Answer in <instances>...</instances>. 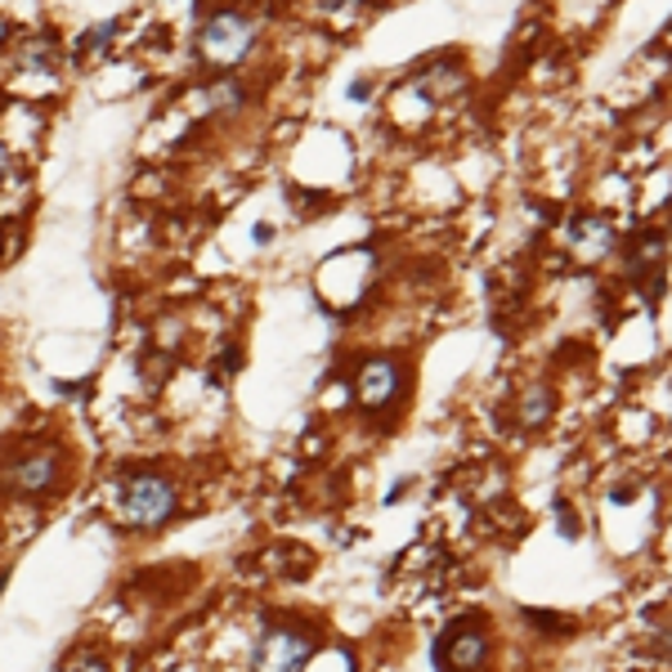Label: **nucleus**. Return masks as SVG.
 Returning a JSON list of instances; mask_svg holds the SVG:
<instances>
[{
  "label": "nucleus",
  "mask_w": 672,
  "mask_h": 672,
  "mask_svg": "<svg viewBox=\"0 0 672 672\" xmlns=\"http://www.w3.org/2000/svg\"><path fill=\"white\" fill-rule=\"evenodd\" d=\"M117 511L126 525L135 530H162L175 520L179 511V489L175 480L158 475V471H135L122 480V494H117Z\"/></svg>",
  "instance_id": "obj_1"
},
{
  "label": "nucleus",
  "mask_w": 672,
  "mask_h": 672,
  "mask_svg": "<svg viewBox=\"0 0 672 672\" xmlns=\"http://www.w3.org/2000/svg\"><path fill=\"white\" fill-rule=\"evenodd\" d=\"M256 36H260V23L251 14H238V10H220L202 23L198 32V50L207 63L215 67H238L251 50H256Z\"/></svg>",
  "instance_id": "obj_2"
},
{
  "label": "nucleus",
  "mask_w": 672,
  "mask_h": 672,
  "mask_svg": "<svg viewBox=\"0 0 672 672\" xmlns=\"http://www.w3.org/2000/svg\"><path fill=\"white\" fill-rule=\"evenodd\" d=\"M314 659V637L306 627H270L256 646V672H306V663Z\"/></svg>",
  "instance_id": "obj_3"
},
{
  "label": "nucleus",
  "mask_w": 672,
  "mask_h": 672,
  "mask_svg": "<svg viewBox=\"0 0 672 672\" xmlns=\"http://www.w3.org/2000/svg\"><path fill=\"white\" fill-rule=\"evenodd\" d=\"M59 480H63V453L59 448H27V453L14 458L10 471H5V484L14 494H27V498L50 494Z\"/></svg>",
  "instance_id": "obj_4"
},
{
  "label": "nucleus",
  "mask_w": 672,
  "mask_h": 672,
  "mask_svg": "<svg viewBox=\"0 0 672 672\" xmlns=\"http://www.w3.org/2000/svg\"><path fill=\"white\" fill-rule=\"evenodd\" d=\"M403 390V363L382 354V359H368L359 372H354V395L368 413H386V408L399 399Z\"/></svg>",
  "instance_id": "obj_5"
},
{
  "label": "nucleus",
  "mask_w": 672,
  "mask_h": 672,
  "mask_svg": "<svg viewBox=\"0 0 672 672\" xmlns=\"http://www.w3.org/2000/svg\"><path fill=\"white\" fill-rule=\"evenodd\" d=\"M484 655H489V637H484L480 627H458L444 646V668L475 672V668H484Z\"/></svg>",
  "instance_id": "obj_6"
},
{
  "label": "nucleus",
  "mask_w": 672,
  "mask_h": 672,
  "mask_svg": "<svg viewBox=\"0 0 672 672\" xmlns=\"http://www.w3.org/2000/svg\"><path fill=\"white\" fill-rule=\"evenodd\" d=\"M570 238H574V247H578L583 256H606V251L619 242V234L610 229V220H596V215H578V220L570 224Z\"/></svg>",
  "instance_id": "obj_7"
},
{
  "label": "nucleus",
  "mask_w": 672,
  "mask_h": 672,
  "mask_svg": "<svg viewBox=\"0 0 672 672\" xmlns=\"http://www.w3.org/2000/svg\"><path fill=\"white\" fill-rule=\"evenodd\" d=\"M551 408H556L551 386H547V382H534L525 395H520V403H515V422L525 426V431H538V426H547Z\"/></svg>",
  "instance_id": "obj_8"
},
{
  "label": "nucleus",
  "mask_w": 672,
  "mask_h": 672,
  "mask_svg": "<svg viewBox=\"0 0 672 672\" xmlns=\"http://www.w3.org/2000/svg\"><path fill=\"white\" fill-rule=\"evenodd\" d=\"M663 260V238L659 234H642L627 251V274H642V270H655Z\"/></svg>",
  "instance_id": "obj_9"
},
{
  "label": "nucleus",
  "mask_w": 672,
  "mask_h": 672,
  "mask_svg": "<svg viewBox=\"0 0 672 672\" xmlns=\"http://www.w3.org/2000/svg\"><path fill=\"white\" fill-rule=\"evenodd\" d=\"M242 103H247V82L220 77V82L211 86V108H215V112H238Z\"/></svg>",
  "instance_id": "obj_10"
},
{
  "label": "nucleus",
  "mask_w": 672,
  "mask_h": 672,
  "mask_svg": "<svg viewBox=\"0 0 672 672\" xmlns=\"http://www.w3.org/2000/svg\"><path fill=\"white\" fill-rule=\"evenodd\" d=\"M525 619L543 632H574V619L570 614H547V610H525Z\"/></svg>",
  "instance_id": "obj_11"
},
{
  "label": "nucleus",
  "mask_w": 672,
  "mask_h": 672,
  "mask_svg": "<svg viewBox=\"0 0 672 672\" xmlns=\"http://www.w3.org/2000/svg\"><path fill=\"white\" fill-rule=\"evenodd\" d=\"M556 530L565 534V538H578V520H574L570 502H556Z\"/></svg>",
  "instance_id": "obj_12"
},
{
  "label": "nucleus",
  "mask_w": 672,
  "mask_h": 672,
  "mask_svg": "<svg viewBox=\"0 0 672 672\" xmlns=\"http://www.w3.org/2000/svg\"><path fill=\"white\" fill-rule=\"evenodd\" d=\"M72 672H108V659L103 655H82V659H72Z\"/></svg>",
  "instance_id": "obj_13"
},
{
  "label": "nucleus",
  "mask_w": 672,
  "mask_h": 672,
  "mask_svg": "<svg viewBox=\"0 0 672 672\" xmlns=\"http://www.w3.org/2000/svg\"><path fill=\"white\" fill-rule=\"evenodd\" d=\"M10 175H14V153H10L5 144H0V184H5Z\"/></svg>",
  "instance_id": "obj_14"
},
{
  "label": "nucleus",
  "mask_w": 672,
  "mask_h": 672,
  "mask_svg": "<svg viewBox=\"0 0 672 672\" xmlns=\"http://www.w3.org/2000/svg\"><path fill=\"white\" fill-rule=\"evenodd\" d=\"M368 95H372V86H368V82H354V86H350V99H368Z\"/></svg>",
  "instance_id": "obj_15"
},
{
  "label": "nucleus",
  "mask_w": 672,
  "mask_h": 672,
  "mask_svg": "<svg viewBox=\"0 0 672 672\" xmlns=\"http://www.w3.org/2000/svg\"><path fill=\"white\" fill-rule=\"evenodd\" d=\"M0 41H10V18L0 14Z\"/></svg>",
  "instance_id": "obj_16"
},
{
  "label": "nucleus",
  "mask_w": 672,
  "mask_h": 672,
  "mask_svg": "<svg viewBox=\"0 0 672 672\" xmlns=\"http://www.w3.org/2000/svg\"><path fill=\"white\" fill-rule=\"evenodd\" d=\"M0 256H5V224H0Z\"/></svg>",
  "instance_id": "obj_17"
}]
</instances>
